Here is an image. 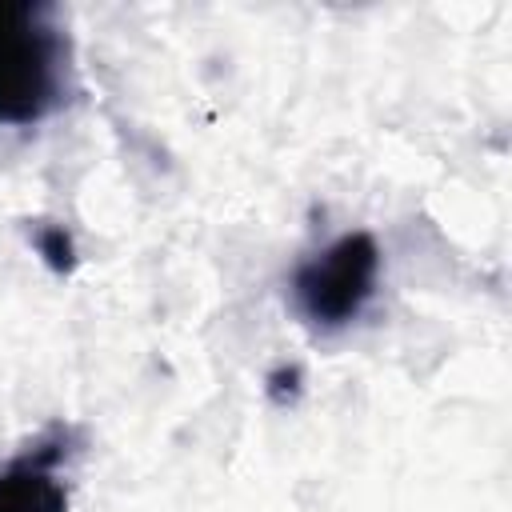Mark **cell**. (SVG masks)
<instances>
[{
  "instance_id": "1",
  "label": "cell",
  "mask_w": 512,
  "mask_h": 512,
  "mask_svg": "<svg viewBox=\"0 0 512 512\" xmlns=\"http://www.w3.org/2000/svg\"><path fill=\"white\" fill-rule=\"evenodd\" d=\"M68 40L48 4H0V128H32L64 104Z\"/></svg>"
},
{
  "instance_id": "2",
  "label": "cell",
  "mask_w": 512,
  "mask_h": 512,
  "mask_svg": "<svg viewBox=\"0 0 512 512\" xmlns=\"http://www.w3.org/2000/svg\"><path fill=\"white\" fill-rule=\"evenodd\" d=\"M380 280V244L368 232H344L292 272V296L308 324L344 328L352 324Z\"/></svg>"
},
{
  "instance_id": "3",
  "label": "cell",
  "mask_w": 512,
  "mask_h": 512,
  "mask_svg": "<svg viewBox=\"0 0 512 512\" xmlns=\"http://www.w3.org/2000/svg\"><path fill=\"white\" fill-rule=\"evenodd\" d=\"M60 456V444H40L0 468V512H68V492L56 476Z\"/></svg>"
},
{
  "instance_id": "4",
  "label": "cell",
  "mask_w": 512,
  "mask_h": 512,
  "mask_svg": "<svg viewBox=\"0 0 512 512\" xmlns=\"http://www.w3.org/2000/svg\"><path fill=\"white\" fill-rule=\"evenodd\" d=\"M32 240H36V252L44 256V264L52 272H68L76 264V244H72V236H68L64 224H40Z\"/></svg>"
}]
</instances>
